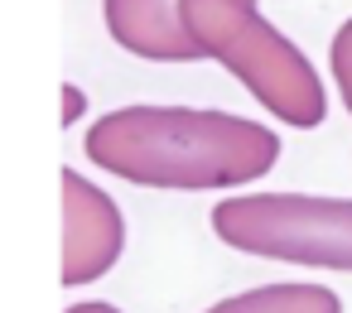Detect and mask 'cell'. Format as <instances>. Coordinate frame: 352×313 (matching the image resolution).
<instances>
[{
	"instance_id": "obj_7",
	"label": "cell",
	"mask_w": 352,
	"mask_h": 313,
	"mask_svg": "<svg viewBox=\"0 0 352 313\" xmlns=\"http://www.w3.org/2000/svg\"><path fill=\"white\" fill-rule=\"evenodd\" d=\"M328 68H333V82H338V97L352 116V15L338 25L333 44H328Z\"/></svg>"
},
{
	"instance_id": "obj_3",
	"label": "cell",
	"mask_w": 352,
	"mask_h": 313,
	"mask_svg": "<svg viewBox=\"0 0 352 313\" xmlns=\"http://www.w3.org/2000/svg\"><path fill=\"white\" fill-rule=\"evenodd\" d=\"M212 231L241 255L352 275V198L241 193L212 207Z\"/></svg>"
},
{
	"instance_id": "obj_9",
	"label": "cell",
	"mask_w": 352,
	"mask_h": 313,
	"mask_svg": "<svg viewBox=\"0 0 352 313\" xmlns=\"http://www.w3.org/2000/svg\"><path fill=\"white\" fill-rule=\"evenodd\" d=\"M63 313H121L116 303H97V299H87V303H68Z\"/></svg>"
},
{
	"instance_id": "obj_5",
	"label": "cell",
	"mask_w": 352,
	"mask_h": 313,
	"mask_svg": "<svg viewBox=\"0 0 352 313\" xmlns=\"http://www.w3.org/2000/svg\"><path fill=\"white\" fill-rule=\"evenodd\" d=\"M184 0H102V20L111 44L150 63H203V49L188 39Z\"/></svg>"
},
{
	"instance_id": "obj_2",
	"label": "cell",
	"mask_w": 352,
	"mask_h": 313,
	"mask_svg": "<svg viewBox=\"0 0 352 313\" xmlns=\"http://www.w3.org/2000/svg\"><path fill=\"white\" fill-rule=\"evenodd\" d=\"M188 39L203 58L222 63L275 121L314 130L328 116V92L294 39H285L256 0H184L179 5Z\"/></svg>"
},
{
	"instance_id": "obj_1",
	"label": "cell",
	"mask_w": 352,
	"mask_h": 313,
	"mask_svg": "<svg viewBox=\"0 0 352 313\" xmlns=\"http://www.w3.org/2000/svg\"><path fill=\"white\" fill-rule=\"evenodd\" d=\"M82 150L135 188H236L275 169L280 135L265 121L208 106H121L92 121Z\"/></svg>"
},
{
	"instance_id": "obj_4",
	"label": "cell",
	"mask_w": 352,
	"mask_h": 313,
	"mask_svg": "<svg viewBox=\"0 0 352 313\" xmlns=\"http://www.w3.org/2000/svg\"><path fill=\"white\" fill-rule=\"evenodd\" d=\"M58 183H63V275L58 279L68 289H82V284H97L121 260L126 222L111 193L87 183L73 164L58 174Z\"/></svg>"
},
{
	"instance_id": "obj_6",
	"label": "cell",
	"mask_w": 352,
	"mask_h": 313,
	"mask_svg": "<svg viewBox=\"0 0 352 313\" xmlns=\"http://www.w3.org/2000/svg\"><path fill=\"white\" fill-rule=\"evenodd\" d=\"M208 313H342V299L323 284H261L212 303Z\"/></svg>"
},
{
	"instance_id": "obj_8",
	"label": "cell",
	"mask_w": 352,
	"mask_h": 313,
	"mask_svg": "<svg viewBox=\"0 0 352 313\" xmlns=\"http://www.w3.org/2000/svg\"><path fill=\"white\" fill-rule=\"evenodd\" d=\"M82 106H87V97H82V87H73V82H63V126H73V121L82 116Z\"/></svg>"
}]
</instances>
